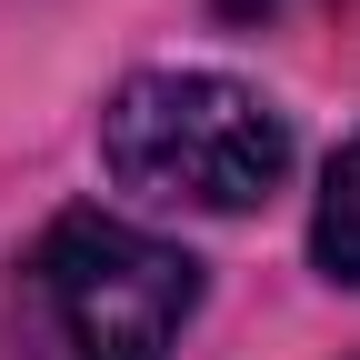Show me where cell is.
Masks as SVG:
<instances>
[{
  "label": "cell",
  "mask_w": 360,
  "mask_h": 360,
  "mask_svg": "<svg viewBox=\"0 0 360 360\" xmlns=\"http://www.w3.org/2000/svg\"><path fill=\"white\" fill-rule=\"evenodd\" d=\"M11 310L30 360H170L200 310V260L120 210H60L30 240Z\"/></svg>",
  "instance_id": "obj_1"
},
{
  "label": "cell",
  "mask_w": 360,
  "mask_h": 360,
  "mask_svg": "<svg viewBox=\"0 0 360 360\" xmlns=\"http://www.w3.org/2000/svg\"><path fill=\"white\" fill-rule=\"evenodd\" d=\"M101 170L141 200L240 220L290 180V120L231 70H130L101 110Z\"/></svg>",
  "instance_id": "obj_2"
},
{
  "label": "cell",
  "mask_w": 360,
  "mask_h": 360,
  "mask_svg": "<svg viewBox=\"0 0 360 360\" xmlns=\"http://www.w3.org/2000/svg\"><path fill=\"white\" fill-rule=\"evenodd\" d=\"M310 260H321L340 290H360V141H340V160H330V180H321V210H310Z\"/></svg>",
  "instance_id": "obj_3"
}]
</instances>
